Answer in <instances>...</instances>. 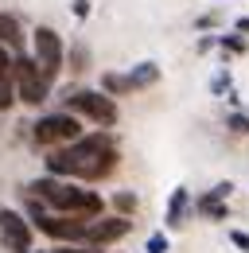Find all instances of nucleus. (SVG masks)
I'll return each mask as SVG.
<instances>
[{
	"label": "nucleus",
	"instance_id": "1",
	"mask_svg": "<svg viewBox=\"0 0 249 253\" xmlns=\"http://www.w3.org/2000/svg\"><path fill=\"white\" fill-rule=\"evenodd\" d=\"M117 168V140L109 132H90V136H78L62 148H51L47 156V175H59V179H105L109 171Z\"/></svg>",
	"mask_w": 249,
	"mask_h": 253
},
{
	"label": "nucleus",
	"instance_id": "2",
	"mask_svg": "<svg viewBox=\"0 0 249 253\" xmlns=\"http://www.w3.org/2000/svg\"><path fill=\"white\" fill-rule=\"evenodd\" d=\"M28 191L35 203H43V211H55V214H78V218H97L101 214V199L93 191H82L78 183H66L59 175H43Z\"/></svg>",
	"mask_w": 249,
	"mask_h": 253
},
{
	"label": "nucleus",
	"instance_id": "3",
	"mask_svg": "<svg viewBox=\"0 0 249 253\" xmlns=\"http://www.w3.org/2000/svg\"><path fill=\"white\" fill-rule=\"evenodd\" d=\"M12 90H16V97L24 101V105H43L47 101V90H51V82L39 74V66H35V59L31 55H16L12 59Z\"/></svg>",
	"mask_w": 249,
	"mask_h": 253
},
{
	"label": "nucleus",
	"instance_id": "4",
	"mask_svg": "<svg viewBox=\"0 0 249 253\" xmlns=\"http://www.w3.org/2000/svg\"><path fill=\"white\" fill-rule=\"evenodd\" d=\"M66 113H78V117H86V121H93L101 128L117 125V101L109 94H101V90H74L66 97Z\"/></svg>",
	"mask_w": 249,
	"mask_h": 253
},
{
	"label": "nucleus",
	"instance_id": "5",
	"mask_svg": "<svg viewBox=\"0 0 249 253\" xmlns=\"http://www.w3.org/2000/svg\"><path fill=\"white\" fill-rule=\"evenodd\" d=\"M31 136H35V144H43V148H62V144H70V140L82 136V121H78L74 113H47V117L35 121Z\"/></svg>",
	"mask_w": 249,
	"mask_h": 253
},
{
	"label": "nucleus",
	"instance_id": "6",
	"mask_svg": "<svg viewBox=\"0 0 249 253\" xmlns=\"http://www.w3.org/2000/svg\"><path fill=\"white\" fill-rule=\"evenodd\" d=\"M31 43H35V66H39V74H43L47 82H55L59 70H62V63H66L59 32H51V28H35V32H31Z\"/></svg>",
	"mask_w": 249,
	"mask_h": 253
},
{
	"label": "nucleus",
	"instance_id": "7",
	"mask_svg": "<svg viewBox=\"0 0 249 253\" xmlns=\"http://www.w3.org/2000/svg\"><path fill=\"white\" fill-rule=\"evenodd\" d=\"M0 242L8 253H31V222L20 211L0 207Z\"/></svg>",
	"mask_w": 249,
	"mask_h": 253
},
{
	"label": "nucleus",
	"instance_id": "8",
	"mask_svg": "<svg viewBox=\"0 0 249 253\" xmlns=\"http://www.w3.org/2000/svg\"><path fill=\"white\" fill-rule=\"evenodd\" d=\"M132 230V222L124 218V214H113V218H90V226H86V246H113V242H121L124 234Z\"/></svg>",
	"mask_w": 249,
	"mask_h": 253
},
{
	"label": "nucleus",
	"instance_id": "9",
	"mask_svg": "<svg viewBox=\"0 0 249 253\" xmlns=\"http://www.w3.org/2000/svg\"><path fill=\"white\" fill-rule=\"evenodd\" d=\"M0 47H12V51H24V28L12 12H0Z\"/></svg>",
	"mask_w": 249,
	"mask_h": 253
},
{
	"label": "nucleus",
	"instance_id": "10",
	"mask_svg": "<svg viewBox=\"0 0 249 253\" xmlns=\"http://www.w3.org/2000/svg\"><path fill=\"white\" fill-rule=\"evenodd\" d=\"M187 203H191V195H187L183 187H175V191H171V203H167V226H183Z\"/></svg>",
	"mask_w": 249,
	"mask_h": 253
},
{
	"label": "nucleus",
	"instance_id": "11",
	"mask_svg": "<svg viewBox=\"0 0 249 253\" xmlns=\"http://www.w3.org/2000/svg\"><path fill=\"white\" fill-rule=\"evenodd\" d=\"M156 78H160V66L156 63H140L132 74H128V86H132V90H144V86H152Z\"/></svg>",
	"mask_w": 249,
	"mask_h": 253
},
{
	"label": "nucleus",
	"instance_id": "12",
	"mask_svg": "<svg viewBox=\"0 0 249 253\" xmlns=\"http://www.w3.org/2000/svg\"><path fill=\"white\" fill-rule=\"evenodd\" d=\"M128 90H132V86H128V74H105V78H101V94H128Z\"/></svg>",
	"mask_w": 249,
	"mask_h": 253
},
{
	"label": "nucleus",
	"instance_id": "13",
	"mask_svg": "<svg viewBox=\"0 0 249 253\" xmlns=\"http://www.w3.org/2000/svg\"><path fill=\"white\" fill-rule=\"evenodd\" d=\"M199 211H203L207 218H226V199H214V195H207V199H199Z\"/></svg>",
	"mask_w": 249,
	"mask_h": 253
},
{
	"label": "nucleus",
	"instance_id": "14",
	"mask_svg": "<svg viewBox=\"0 0 249 253\" xmlns=\"http://www.w3.org/2000/svg\"><path fill=\"white\" fill-rule=\"evenodd\" d=\"M113 207H117V211H121L124 218H128V214L136 211V195H128V191H121V195H113Z\"/></svg>",
	"mask_w": 249,
	"mask_h": 253
},
{
	"label": "nucleus",
	"instance_id": "15",
	"mask_svg": "<svg viewBox=\"0 0 249 253\" xmlns=\"http://www.w3.org/2000/svg\"><path fill=\"white\" fill-rule=\"evenodd\" d=\"M16 90H12V78H0V109H12Z\"/></svg>",
	"mask_w": 249,
	"mask_h": 253
},
{
	"label": "nucleus",
	"instance_id": "16",
	"mask_svg": "<svg viewBox=\"0 0 249 253\" xmlns=\"http://www.w3.org/2000/svg\"><path fill=\"white\" fill-rule=\"evenodd\" d=\"M144 253H167V238H164V234H152V238H148V250Z\"/></svg>",
	"mask_w": 249,
	"mask_h": 253
},
{
	"label": "nucleus",
	"instance_id": "17",
	"mask_svg": "<svg viewBox=\"0 0 249 253\" xmlns=\"http://www.w3.org/2000/svg\"><path fill=\"white\" fill-rule=\"evenodd\" d=\"M230 128H234V132H249V113H234V117H230Z\"/></svg>",
	"mask_w": 249,
	"mask_h": 253
},
{
	"label": "nucleus",
	"instance_id": "18",
	"mask_svg": "<svg viewBox=\"0 0 249 253\" xmlns=\"http://www.w3.org/2000/svg\"><path fill=\"white\" fill-rule=\"evenodd\" d=\"M230 242H234L238 250H246V253H249V234H246V230H230Z\"/></svg>",
	"mask_w": 249,
	"mask_h": 253
},
{
	"label": "nucleus",
	"instance_id": "19",
	"mask_svg": "<svg viewBox=\"0 0 249 253\" xmlns=\"http://www.w3.org/2000/svg\"><path fill=\"white\" fill-rule=\"evenodd\" d=\"M222 47H226L230 55H242V51H246V39H234V35H230V39H222Z\"/></svg>",
	"mask_w": 249,
	"mask_h": 253
},
{
	"label": "nucleus",
	"instance_id": "20",
	"mask_svg": "<svg viewBox=\"0 0 249 253\" xmlns=\"http://www.w3.org/2000/svg\"><path fill=\"white\" fill-rule=\"evenodd\" d=\"M12 74V59H8V47H0V78Z\"/></svg>",
	"mask_w": 249,
	"mask_h": 253
},
{
	"label": "nucleus",
	"instance_id": "21",
	"mask_svg": "<svg viewBox=\"0 0 249 253\" xmlns=\"http://www.w3.org/2000/svg\"><path fill=\"white\" fill-rule=\"evenodd\" d=\"M51 253H93V246H78V242H70V246H59V250H51Z\"/></svg>",
	"mask_w": 249,
	"mask_h": 253
},
{
	"label": "nucleus",
	"instance_id": "22",
	"mask_svg": "<svg viewBox=\"0 0 249 253\" xmlns=\"http://www.w3.org/2000/svg\"><path fill=\"white\" fill-rule=\"evenodd\" d=\"M210 90H214V94H222V90H230V78H226V74H218L214 82H210Z\"/></svg>",
	"mask_w": 249,
	"mask_h": 253
},
{
	"label": "nucleus",
	"instance_id": "23",
	"mask_svg": "<svg viewBox=\"0 0 249 253\" xmlns=\"http://www.w3.org/2000/svg\"><path fill=\"white\" fill-rule=\"evenodd\" d=\"M74 16H78V20L90 16V0H74Z\"/></svg>",
	"mask_w": 249,
	"mask_h": 253
},
{
	"label": "nucleus",
	"instance_id": "24",
	"mask_svg": "<svg viewBox=\"0 0 249 253\" xmlns=\"http://www.w3.org/2000/svg\"><path fill=\"white\" fill-rule=\"evenodd\" d=\"M238 32H246V35H249V16H246V20H238Z\"/></svg>",
	"mask_w": 249,
	"mask_h": 253
}]
</instances>
